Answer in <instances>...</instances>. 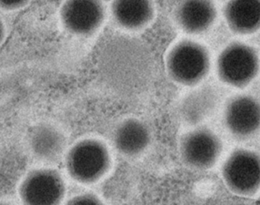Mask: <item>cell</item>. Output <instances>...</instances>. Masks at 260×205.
<instances>
[{
  "label": "cell",
  "instance_id": "1",
  "mask_svg": "<svg viewBox=\"0 0 260 205\" xmlns=\"http://www.w3.org/2000/svg\"><path fill=\"white\" fill-rule=\"evenodd\" d=\"M101 62L105 81L118 93H137L148 79V54L135 41L111 43L104 50Z\"/></svg>",
  "mask_w": 260,
  "mask_h": 205
},
{
  "label": "cell",
  "instance_id": "2",
  "mask_svg": "<svg viewBox=\"0 0 260 205\" xmlns=\"http://www.w3.org/2000/svg\"><path fill=\"white\" fill-rule=\"evenodd\" d=\"M111 160L109 149L103 141L83 139L67 152L66 169L74 181L83 185L94 184L109 172Z\"/></svg>",
  "mask_w": 260,
  "mask_h": 205
},
{
  "label": "cell",
  "instance_id": "3",
  "mask_svg": "<svg viewBox=\"0 0 260 205\" xmlns=\"http://www.w3.org/2000/svg\"><path fill=\"white\" fill-rule=\"evenodd\" d=\"M165 68L174 82L183 86H192L201 82L209 73V52L196 41L180 40L168 50Z\"/></svg>",
  "mask_w": 260,
  "mask_h": 205
},
{
  "label": "cell",
  "instance_id": "4",
  "mask_svg": "<svg viewBox=\"0 0 260 205\" xmlns=\"http://www.w3.org/2000/svg\"><path fill=\"white\" fill-rule=\"evenodd\" d=\"M259 68V56L256 50L241 43L228 46L217 61L218 77L235 87L248 85L256 77Z\"/></svg>",
  "mask_w": 260,
  "mask_h": 205
},
{
  "label": "cell",
  "instance_id": "5",
  "mask_svg": "<svg viewBox=\"0 0 260 205\" xmlns=\"http://www.w3.org/2000/svg\"><path fill=\"white\" fill-rule=\"evenodd\" d=\"M66 186L62 175L52 169L29 172L20 184L18 194L25 204L55 205L63 199Z\"/></svg>",
  "mask_w": 260,
  "mask_h": 205
},
{
  "label": "cell",
  "instance_id": "6",
  "mask_svg": "<svg viewBox=\"0 0 260 205\" xmlns=\"http://www.w3.org/2000/svg\"><path fill=\"white\" fill-rule=\"evenodd\" d=\"M222 174L232 192L251 196L260 188V157L245 150L235 151L224 163Z\"/></svg>",
  "mask_w": 260,
  "mask_h": 205
},
{
  "label": "cell",
  "instance_id": "7",
  "mask_svg": "<svg viewBox=\"0 0 260 205\" xmlns=\"http://www.w3.org/2000/svg\"><path fill=\"white\" fill-rule=\"evenodd\" d=\"M59 18L70 33L91 36L105 21V6L102 0H65L59 10Z\"/></svg>",
  "mask_w": 260,
  "mask_h": 205
},
{
  "label": "cell",
  "instance_id": "8",
  "mask_svg": "<svg viewBox=\"0 0 260 205\" xmlns=\"http://www.w3.org/2000/svg\"><path fill=\"white\" fill-rule=\"evenodd\" d=\"M221 151L219 139L212 131L197 129L184 134L179 145L180 158L185 165L198 170L210 169Z\"/></svg>",
  "mask_w": 260,
  "mask_h": 205
},
{
  "label": "cell",
  "instance_id": "9",
  "mask_svg": "<svg viewBox=\"0 0 260 205\" xmlns=\"http://www.w3.org/2000/svg\"><path fill=\"white\" fill-rule=\"evenodd\" d=\"M216 15L213 0H182L175 11L179 27L191 35L207 31L215 21Z\"/></svg>",
  "mask_w": 260,
  "mask_h": 205
},
{
  "label": "cell",
  "instance_id": "10",
  "mask_svg": "<svg viewBox=\"0 0 260 205\" xmlns=\"http://www.w3.org/2000/svg\"><path fill=\"white\" fill-rule=\"evenodd\" d=\"M151 140V131L148 125L136 118L122 121L114 130L113 136L117 152L128 157H137L145 152Z\"/></svg>",
  "mask_w": 260,
  "mask_h": 205
},
{
  "label": "cell",
  "instance_id": "11",
  "mask_svg": "<svg viewBox=\"0 0 260 205\" xmlns=\"http://www.w3.org/2000/svg\"><path fill=\"white\" fill-rule=\"evenodd\" d=\"M111 11L115 22L129 31L146 27L155 13L152 0H113Z\"/></svg>",
  "mask_w": 260,
  "mask_h": 205
},
{
  "label": "cell",
  "instance_id": "12",
  "mask_svg": "<svg viewBox=\"0 0 260 205\" xmlns=\"http://www.w3.org/2000/svg\"><path fill=\"white\" fill-rule=\"evenodd\" d=\"M225 120L233 134L238 136L253 134L260 125V105L248 96L236 98L226 110Z\"/></svg>",
  "mask_w": 260,
  "mask_h": 205
},
{
  "label": "cell",
  "instance_id": "13",
  "mask_svg": "<svg viewBox=\"0 0 260 205\" xmlns=\"http://www.w3.org/2000/svg\"><path fill=\"white\" fill-rule=\"evenodd\" d=\"M224 14L235 33L249 35L260 28V0H229Z\"/></svg>",
  "mask_w": 260,
  "mask_h": 205
},
{
  "label": "cell",
  "instance_id": "14",
  "mask_svg": "<svg viewBox=\"0 0 260 205\" xmlns=\"http://www.w3.org/2000/svg\"><path fill=\"white\" fill-rule=\"evenodd\" d=\"M30 137L34 154L46 161L58 160L66 148L63 134L51 125H42L36 127Z\"/></svg>",
  "mask_w": 260,
  "mask_h": 205
},
{
  "label": "cell",
  "instance_id": "15",
  "mask_svg": "<svg viewBox=\"0 0 260 205\" xmlns=\"http://www.w3.org/2000/svg\"><path fill=\"white\" fill-rule=\"evenodd\" d=\"M209 105V99L204 92H193L182 102L180 115L186 123H197L204 117Z\"/></svg>",
  "mask_w": 260,
  "mask_h": 205
},
{
  "label": "cell",
  "instance_id": "16",
  "mask_svg": "<svg viewBox=\"0 0 260 205\" xmlns=\"http://www.w3.org/2000/svg\"><path fill=\"white\" fill-rule=\"evenodd\" d=\"M68 204H100V198L93 193H82L69 200Z\"/></svg>",
  "mask_w": 260,
  "mask_h": 205
},
{
  "label": "cell",
  "instance_id": "17",
  "mask_svg": "<svg viewBox=\"0 0 260 205\" xmlns=\"http://www.w3.org/2000/svg\"><path fill=\"white\" fill-rule=\"evenodd\" d=\"M30 0H0V9L4 10H16L28 4Z\"/></svg>",
  "mask_w": 260,
  "mask_h": 205
},
{
  "label": "cell",
  "instance_id": "18",
  "mask_svg": "<svg viewBox=\"0 0 260 205\" xmlns=\"http://www.w3.org/2000/svg\"><path fill=\"white\" fill-rule=\"evenodd\" d=\"M5 38V27L3 21L0 18V45L3 44Z\"/></svg>",
  "mask_w": 260,
  "mask_h": 205
}]
</instances>
